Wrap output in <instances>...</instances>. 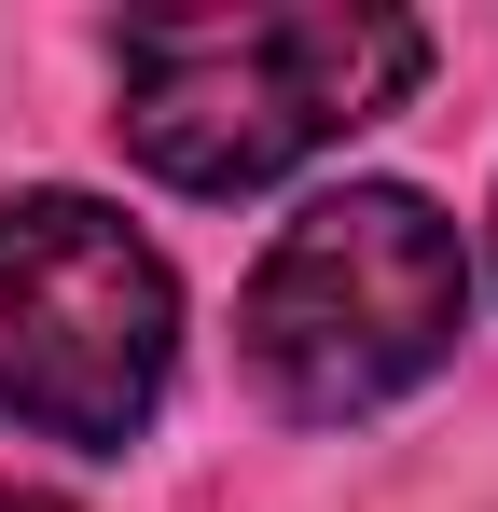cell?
<instances>
[{
	"mask_svg": "<svg viewBox=\"0 0 498 512\" xmlns=\"http://www.w3.org/2000/svg\"><path fill=\"white\" fill-rule=\"evenodd\" d=\"M125 84V139L139 167L180 194H263L305 153L360 139L374 111H402L429 84V28L415 14H180V28H125L111 42Z\"/></svg>",
	"mask_w": 498,
	"mask_h": 512,
	"instance_id": "1",
	"label": "cell"
},
{
	"mask_svg": "<svg viewBox=\"0 0 498 512\" xmlns=\"http://www.w3.org/2000/svg\"><path fill=\"white\" fill-rule=\"evenodd\" d=\"M457 333H471V250L402 180L319 194L236 291L249 374H263L277 416H305V429H346L374 402H402L415 374L457 360Z\"/></svg>",
	"mask_w": 498,
	"mask_h": 512,
	"instance_id": "2",
	"label": "cell"
},
{
	"mask_svg": "<svg viewBox=\"0 0 498 512\" xmlns=\"http://www.w3.org/2000/svg\"><path fill=\"white\" fill-rule=\"evenodd\" d=\"M180 360V291L139 222L97 194H14L0 208V429L125 457Z\"/></svg>",
	"mask_w": 498,
	"mask_h": 512,
	"instance_id": "3",
	"label": "cell"
},
{
	"mask_svg": "<svg viewBox=\"0 0 498 512\" xmlns=\"http://www.w3.org/2000/svg\"><path fill=\"white\" fill-rule=\"evenodd\" d=\"M0 512H70V499H0Z\"/></svg>",
	"mask_w": 498,
	"mask_h": 512,
	"instance_id": "4",
	"label": "cell"
}]
</instances>
